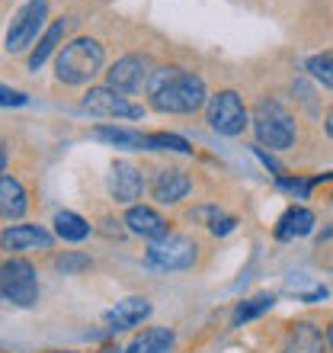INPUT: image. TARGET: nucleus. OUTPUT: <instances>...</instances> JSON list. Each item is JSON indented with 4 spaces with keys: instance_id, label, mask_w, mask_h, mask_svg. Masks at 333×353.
Masks as SVG:
<instances>
[{
    "instance_id": "2f4dec72",
    "label": "nucleus",
    "mask_w": 333,
    "mask_h": 353,
    "mask_svg": "<svg viewBox=\"0 0 333 353\" xmlns=\"http://www.w3.org/2000/svg\"><path fill=\"white\" fill-rule=\"evenodd\" d=\"M333 238V222L327 225V228H321V238H317V241H330Z\"/></svg>"
},
{
    "instance_id": "9d476101",
    "label": "nucleus",
    "mask_w": 333,
    "mask_h": 353,
    "mask_svg": "<svg viewBox=\"0 0 333 353\" xmlns=\"http://www.w3.org/2000/svg\"><path fill=\"white\" fill-rule=\"evenodd\" d=\"M144 186H148V180H144V170L135 164V161H116L109 170V196L116 199L119 205H135L141 199V193H144Z\"/></svg>"
},
{
    "instance_id": "1a4fd4ad",
    "label": "nucleus",
    "mask_w": 333,
    "mask_h": 353,
    "mask_svg": "<svg viewBox=\"0 0 333 353\" xmlns=\"http://www.w3.org/2000/svg\"><path fill=\"white\" fill-rule=\"evenodd\" d=\"M151 71L154 68H151V61L144 55H122L106 71V87L122 93V97H129V93H138L141 87L148 84Z\"/></svg>"
},
{
    "instance_id": "6e6552de",
    "label": "nucleus",
    "mask_w": 333,
    "mask_h": 353,
    "mask_svg": "<svg viewBox=\"0 0 333 353\" xmlns=\"http://www.w3.org/2000/svg\"><path fill=\"white\" fill-rule=\"evenodd\" d=\"M83 110L90 116H103V119H141L144 116V106L131 103L129 97L109 90V87H90L83 93Z\"/></svg>"
},
{
    "instance_id": "7c9ffc66",
    "label": "nucleus",
    "mask_w": 333,
    "mask_h": 353,
    "mask_svg": "<svg viewBox=\"0 0 333 353\" xmlns=\"http://www.w3.org/2000/svg\"><path fill=\"white\" fill-rule=\"evenodd\" d=\"M3 176H7V148L0 145V180H3Z\"/></svg>"
},
{
    "instance_id": "dca6fc26",
    "label": "nucleus",
    "mask_w": 333,
    "mask_h": 353,
    "mask_svg": "<svg viewBox=\"0 0 333 353\" xmlns=\"http://www.w3.org/2000/svg\"><path fill=\"white\" fill-rule=\"evenodd\" d=\"M67 26H71V19H55L52 26L39 36V46L29 52V58H26V65H29V71H39V68L45 65L48 58L55 55L58 48H61V42H65V32H67Z\"/></svg>"
},
{
    "instance_id": "72a5a7b5",
    "label": "nucleus",
    "mask_w": 333,
    "mask_h": 353,
    "mask_svg": "<svg viewBox=\"0 0 333 353\" xmlns=\"http://www.w3.org/2000/svg\"><path fill=\"white\" fill-rule=\"evenodd\" d=\"M100 353H122V347H103Z\"/></svg>"
},
{
    "instance_id": "ddd939ff",
    "label": "nucleus",
    "mask_w": 333,
    "mask_h": 353,
    "mask_svg": "<svg viewBox=\"0 0 333 353\" xmlns=\"http://www.w3.org/2000/svg\"><path fill=\"white\" fill-rule=\"evenodd\" d=\"M125 225H129L131 234H138L144 241H160L170 234V222L154 209V205H129L125 209Z\"/></svg>"
},
{
    "instance_id": "c756f323",
    "label": "nucleus",
    "mask_w": 333,
    "mask_h": 353,
    "mask_svg": "<svg viewBox=\"0 0 333 353\" xmlns=\"http://www.w3.org/2000/svg\"><path fill=\"white\" fill-rule=\"evenodd\" d=\"M324 132H327V135H330V139H333V106H330V110H327V116H324Z\"/></svg>"
},
{
    "instance_id": "39448f33",
    "label": "nucleus",
    "mask_w": 333,
    "mask_h": 353,
    "mask_svg": "<svg viewBox=\"0 0 333 353\" xmlns=\"http://www.w3.org/2000/svg\"><path fill=\"white\" fill-rule=\"evenodd\" d=\"M205 119H208V125H212L218 135L237 139L250 125V112L237 90H218L205 100Z\"/></svg>"
},
{
    "instance_id": "393cba45",
    "label": "nucleus",
    "mask_w": 333,
    "mask_h": 353,
    "mask_svg": "<svg viewBox=\"0 0 333 353\" xmlns=\"http://www.w3.org/2000/svg\"><path fill=\"white\" fill-rule=\"evenodd\" d=\"M55 267L65 273V276H71V273H83V270H90V257L80 251H65L55 257Z\"/></svg>"
},
{
    "instance_id": "7ed1b4c3",
    "label": "nucleus",
    "mask_w": 333,
    "mask_h": 353,
    "mask_svg": "<svg viewBox=\"0 0 333 353\" xmlns=\"http://www.w3.org/2000/svg\"><path fill=\"white\" fill-rule=\"evenodd\" d=\"M250 125L257 132L259 148L286 151L295 145V119L279 100H259L250 116Z\"/></svg>"
},
{
    "instance_id": "c85d7f7f",
    "label": "nucleus",
    "mask_w": 333,
    "mask_h": 353,
    "mask_svg": "<svg viewBox=\"0 0 333 353\" xmlns=\"http://www.w3.org/2000/svg\"><path fill=\"white\" fill-rule=\"evenodd\" d=\"M234 228H237V219H234V215H228V212H224L218 222L208 225V232H212V234H231Z\"/></svg>"
},
{
    "instance_id": "a211bd4d",
    "label": "nucleus",
    "mask_w": 333,
    "mask_h": 353,
    "mask_svg": "<svg viewBox=\"0 0 333 353\" xmlns=\"http://www.w3.org/2000/svg\"><path fill=\"white\" fill-rule=\"evenodd\" d=\"M170 347H173L170 327H144L129 347H122V353H166Z\"/></svg>"
},
{
    "instance_id": "bb28decb",
    "label": "nucleus",
    "mask_w": 333,
    "mask_h": 353,
    "mask_svg": "<svg viewBox=\"0 0 333 353\" xmlns=\"http://www.w3.org/2000/svg\"><path fill=\"white\" fill-rule=\"evenodd\" d=\"M222 215L224 212L218 209V205H195V209H189V222H199V225H205V228H208V225L218 222Z\"/></svg>"
},
{
    "instance_id": "f704fd0d",
    "label": "nucleus",
    "mask_w": 333,
    "mask_h": 353,
    "mask_svg": "<svg viewBox=\"0 0 333 353\" xmlns=\"http://www.w3.org/2000/svg\"><path fill=\"white\" fill-rule=\"evenodd\" d=\"M48 353H74V350H48Z\"/></svg>"
},
{
    "instance_id": "cd10ccee",
    "label": "nucleus",
    "mask_w": 333,
    "mask_h": 353,
    "mask_svg": "<svg viewBox=\"0 0 333 353\" xmlns=\"http://www.w3.org/2000/svg\"><path fill=\"white\" fill-rule=\"evenodd\" d=\"M26 103H29L26 93H19V90H13V87L0 84V106H26Z\"/></svg>"
},
{
    "instance_id": "f03ea898",
    "label": "nucleus",
    "mask_w": 333,
    "mask_h": 353,
    "mask_svg": "<svg viewBox=\"0 0 333 353\" xmlns=\"http://www.w3.org/2000/svg\"><path fill=\"white\" fill-rule=\"evenodd\" d=\"M103 61H106V52H103L100 42L80 36V39H71V42H65V46L58 48L55 74H58V81L67 87H83L103 71Z\"/></svg>"
},
{
    "instance_id": "b1692460",
    "label": "nucleus",
    "mask_w": 333,
    "mask_h": 353,
    "mask_svg": "<svg viewBox=\"0 0 333 353\" xmlns=\"http://www.w3.org/2000/svg\"><path fill=\"white\" fill-rule=\"evenodd\" d=\"M305 68H308V74L314 77V81H321L324 87H330L333 90V48L330 52H321V55H311Z\"/></svg>"
},
{
    "instance_id": "5701e85b",
    "label": "nucleus",
    "mask_w": 333,
    "mask_h": 353,
    "mask_svg": "<svg viewBox=\"0 0 333 353\" xmlns=\"http://www.w3.org/2000/svg\"><path fill=\"white\" fill-rule=\"evenodd\" d=\"M272 302H276V296L272 292H259V296L247 299V302H241V305L234 308V327H241L244 321H253V318H259L263 312H269L272 308Z\"/></svg>"
},
{
    "instance_id": "423d86ee",
    "label": "nucleus",
    "mask_w": 333,
    "mask_h": 353,
    "mask_svg": "<svg viewBox=\"0 0 333 353\" xmlns=\"http://www.w3.org/2000/svg\"><path fill=\"white\" fill-rule=\"evenodd\" d=\"M45 19H48V0H26L13 13V19H10V26H7L3 46H7L10 55H19V52L32 48V42H36L42 26H45Z\"/></svg>"
},
{
    "instance_id": "f3484780",
    "label": "nucleus",
    "mask_w": 333,
    "mask_h": 353,
    "mask_svg": "<svg viewBox=\"0 0 333 353\" xmlns=\"http://www.w3.org/2000/svg\"><path fill=\"white\" fill-rule=\"evenodd\" d=\"M29 209V196H26V186L19 183L17 176H3L0 180V219H23V212Z\"/></svg>"
},
{
    "instance_id": "9b49d317",
    "label": "nucleus",
    "mask_w": 333,
    "mask_h": 353,
    "mask_svg": "<svg viewBox=\"0 0 333 353\" xmlns=\"http://www.w3.org/2000/svg\"><path fill=\"white\" fill-rule=\"evenodd\" d=\"M148 190L160 205H176L189 196V190H193V176L186 174L183 168H158L154 176H151Z\"/></svg>"
},
{
    "instance_id": "4468645a",
    "label": "nucleus",
    "mask_w": 333,
    "mask_h": 353,
    "mask_svg": "<svg viewBox=\"0 0 333 353\" xmlns=\"http://www.w3.org/2000/svg\"><path fill=\"white\" fill-rule=\"evenodd\" d=\"M151 315V302L144 296H129L116 302V308L106 312V325L112 331H129V327H138L144 318Z\"/></svg>"
},
{
    "instance_id": "aec40b11",
    "label": "nucleus",
    "mask_w": 333,
    "mask_h": 353,
    "mask_svg": "<svg viewBox=\"0 0 333 353\" xmlns=\"http://www.w3.org/2000/svg\"><path fill=\"white\" fill-rule=\"evenodd\" d=\"M324 334L314 325H305V321L292 327V334L286 341V353H324Z\"/></svg>"
},
{
    "instance_id": "a878e982",
    "label": "nucleus",
    "mask_w": 333,
    "mask_h": 353,
    "mask_svg": "<svg viewBox=\"0 0 333 353\" xmlns=\"http://www.w3.org/2000/svg\"><path fill=\"white\" fill-rule=\"evenodd\" d=\"M276 183L282 186V190H288V193H295L298 199H308V193H311L314 180H301V176H286V174H279Z\"/></svg>"
},
{
    "instance_id": "f8f14e48",
    "label": "nucleus",
    "mask_w": 333,
    "mask_h": 353,
    "mask_svg": "<svg viewBox=\"0 0 333 353\" xmlns=\"http://www.w3.org/2000/svg\"><path fill=\"white\" fill-rule=\"evenodd\" d=\"M0 248L10 254L19 251H52V234L42 225L32 222H19V225H7L0 232Z\"/></svg>"
},
{
    "instance_id": "473e14b6",
    "label": "nucleus",
    "mask_w": 333,
    "mask_h": 353,
    "mask_svg": "<svg viewBox=\"0 0 333 353\" xmlns=\"http://www.w3.org/2000/svg\"><path fill=\"white\" fill-rule=\"evenodd\" d=\"M327 347L333 350V321H330V327H327Z\"/></svg>"
},
{
    "instance_id": "6ab92c4d",
    "label": "nucleus",
    "mask_w": 333,
    "mask_h": 353,
    "mask_svg": "<svg viewBox=\"0 0 333 353\" xmlns=\"http://www.w3.org/2000/svg\"><path fill=\"white\" fill-rule=\"evenodd\" d=\"M93 232V225L83 219V215L71 212V209H61V212H55V234L61 238V241H71V244H80L87 241Z\"/></svg>"
},
{
    "instance_id": "0eeeda50",
    "label": "nucleus",
    "mask_w": 333,
    "mask_h": 353,
    "mask_svg": "<svg viewBox=\"0 0 333 353\" xmlns=\"http://www.w3.org/2000/svg\"><path fill=\"white\" fill-rule=\"evenodd\" d=\"M199 257V244L189 234H166L160 241H151L144 251V261L154 270H189Z\"/></svg>"
},
{
    "instance_id": "f257e3e1",
    "label": "nucleus",
    "mask_w": 333,
    "mask_h": 353,
    "mask_svg": "<svg viewBox=\"0 0 333 353\" xmlns=\"http://www.w3.org/2000/svg\"><path fill=\"white\" fill-rule=\"evenodd\" d=\"M144 90H148L151 106L158 112H170V116H189V112L202 110L208 100L205 81L183 68H154Z\"/></svg>"
},
{
    "instance_id": "20e7f679",
    "label": "nucleus",
    "mask_w": 333,
    "mask_h": 353,
    "mask_svg": "<svg viewBox=\"0 0 333 353\" xmlns=\"http://www.w3.org/2000/svg\"><path fill=\"white\" fill-rule=\"evenodd\" d=\"M0 296L19 308H32L39 302V276L26 257H7L0 263Z\"/></svg>"
},
{
    "instance_id": "412c9836",
    "label": "nucleus",
    "mask_w": 333,
    "mask_h": 353,
    "mask_svg": "<svg viewBox=\"0 0 333 353\" xmlns=\"http://www.w3.org/2000/svg\"><path fill=\"white\" fill-rule=\"evenodd\" d=\"M90 139L106 141L112 148H141V139H144V135L135 129H122V125H96V129L90 132Z\"/></svg>"
},
{
    "instance_id": "4be33fe9",
    "label": "nucleus",
    "mask_w": 333,
    "mask_h": 353,
    "mask_svg": "<svg viewBox=\"0 0 333 353\" xmlns=\"http://www.w3.org/2000/svg\"><path fill=\"white\" fill-rule=\"evenodd\" d=\"M141 151H180V154H193V145L183 135L173 132H151L141 139Z\"/></svg>"
},
{
    "instance_id": "2eb2a0df",
    "label": "nucleus",
    "mask_w": 333,
    "mask_h": 353,
    "mask_svg": "<svg viewBox=\"0 0 333 353\" xmlns=\"http://www.w3.org/2000/svg\"><path fill=\"white\" fill-rule=\"evenodd\" d=\"M314 225H317V219L311 209H305V205H288L276 222V238L279 241H295V238H305V234L314 232Z\"/></svg>"
}]
</instances>
